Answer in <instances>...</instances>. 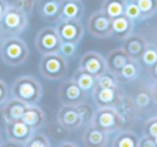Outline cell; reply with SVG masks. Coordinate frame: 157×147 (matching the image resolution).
<instances>
[{
	"label": "cell",
	"mask_w": 157,
	"mask_h": 147,
	"mask_svg": "<svg viewBox=\"0 0 157 147\" xmlns=\"http://www.w3.org/2000/svg\"><path fill=\"white\" fill-rule=\"evenodd\" d=\"M27 106L28 105L21 101L17 98L13 97L11 99H8L2 105V108L0 110L2 119L4 120L6 124V123L13 122V120L21 119V116H23Z\"/></svg>",
	"instance_id": "17"
},
{
	"label": "cell",
	"mask_w": 157,
	"mask_h": 147,
	"mask_svg": "<svg viewBox=\"0 0 157 147\" xmlns=\"http://www.w3.org/2000/svg\"><path fill=\"white\" fill-rule=\"evenodd\" d=\"M124 92L120 87H101L95 84L91 91V96L94 105L97 108L111 107L117 108L124 97Z\"/></svg>",
	"instance_id": "6"
},
{
	"label": "cell",
	"mask_w": 157,
	"mask_h": 147,
	"mask_svg": "<svg viewBox=\"0 0 157 147\" xmlns=\"http://www.w3.org/2000/svg\"><path fill=\"white\" fill-rule=\"evenodd\" d=\"M11 94L14 98L28 106L37 105L43 95V87L40 81L33 76H19L11 86Z\"/></svg>",
	"instance_id": "1"
},
{
	"label": "cell",
	"mask_w": 157,
	"mask_h": 147,
	"mask_svg": "<svg viewBox=\"0 0 157 147\" xmlns=\"http://www.w3.org/2000/svg\"><path fill=\"white\" fill-rule=\"evenodd\" d=\"M150 94H151L152 101L157 105V81H153L151 84L149 85Z\"/></svg>",
	"instance_id": "39"
},
{
	"label": "cell",
	"mask_w": 157,
	"mask_h": 147,
	"mask_svg": "<svg viewBox=\"0 0 157 147\" xmlns=\"http://www.w3.org/2000/svg\"><path fill=\"white\" fill-rule=\"evenodd\" d=\"M149 75L152 81H157V62L149 67Z\"/></svg>",
	"instance_id": "40"
},
{
	"label": "cell",
	"mask_w": 157,
	"mask_h": 147,
	"mask_svg": "<svg viewBox=\"0 0 157 147\" xmlns=\"http://www.w3.org/2000/svg\"><path fill=\"white\" fill-rule=\"evenodd\" d=\"M124 15L127 16L128 18H130L132 21H140L143 20L142 19V15H141L140 9L137 6L136 1L135 0H127L126 1V6H125V11H124Z\"/></svg>",
	"instance_id": "31"
},
{
	"label": "cell",
	"mask_w": 157,
	"mask_h": 147,
	"mask_svg": "<svg viewBox=\"0 0 157 147\" xmlns=\"http://www.w3.org/2000/svg\"><path fill=\"white\" fill-rule=\"evenodd\" d=\"M141 72V66L139 60H135V59H130L127 63L119 71L118 74H116V79L118 83H122V84H126V83H130L135 81L139 77Z\"/></svg>",
	"instance_id": "21"
},
{
	"label": "cell",
	"mask_w": 157,
	"mask_h": 147,
	"mask_svg": "<svg viewBox=\"0 0 157 147\" xmlns=\"http://www.w3.org/2000/svg\"><path fill=\"white\" fill-rule=\"evenodd\" d=\"M29 16L18 8L9 4L8 9L0 18V35L2 39L18 36L26 30Z\"/></svg>",
	"instance_id": "3"
},
{
	"label": "cell",
	"mask_w": 157,
	"mask_h": 147,
	"mask_svg": "<svg viewBox=\"0 0 157 147\" xmlns=\"http://www.w3.org/2000/svg\"><path fill=\"white\" fill-rule=\"evenodd\" d=\"M122 130V129H121ZM139 135L130 129L119 131L112 139V147H139Z\"/></svg>",
	"instance_id": "24"
},
{
	"label": "cell",
	"mask_w": 157,
	"mask_h": 147,
	"mask_svg": "<svg viewBox=\"0 0 157 147\" xmlns=\"http://www.w3.org/2000/svg\"><path fill=\"white\" fill-rule=\"evenodd\" d=\"M2 39H2V36L0 35V46H1V42H2Z\"/></svg>",
	"instance_id": "44"
},
{
	"label": "cell",
	"mask_w": 157,
	"mask_h": 147,
	"mask_svg": "<svg viewBox=\"0 0 157 147\" xmlns=\"http://www.w3.org/2000/svg\"><path fill=\"white\" fill-rule=\"evenodd\" d=\"M135 21L128 18L125 15L119 16L112 19V35H114L119 39H124L125 37L134 32Z\"/></svg>",
	"instance_id": "22"
},
{
	"label": "cell",
	"mask_w": 157,
	"mask_h": 147,
	"mask_svg": "<svg viewBox=\"0 0 157 147\" xmlns=\"http://www.w3.org/2000/svg\"><path fill=\"white\" fill-rule=\"evenodd\" d=\"M78 67L93 75L96 78L108 71L106 59L96 51H88L83 53L79 60Z\"/></svg>",
	"instance_id": "12"
},
{
	"label": "cell",
	"mask_w": 157,
	"mask_h": 147,
	"mask_svg": "<svg viewBox=\"0 0 157 147\" xmlns=\"http://www.w3.org/2000/svg\"><path fill=\"white\" fill-rule=\"evenodd\" d=\"M3 144V139H2V134H1V132H0V146Z\"/></svg>",
	"instance_id": "43"
},
{
	"label": "cell",
	"mask_w": 157,
	"mask_h": 147,
	"mask_svg": "<svg viewBox=\"0 0 157 147\" xmlns=\"http://www.w3.org/2000/svg\"><path fill=\"white\" fill-rule=\"evenodd\" d=\"M9 6V3L6 0H0V18L2 17V15L4 14V12L6 11Z\"/></svg>",
	"instance_id": "41"
},
{
	"label": "cell",
	"mask_w": 157,
	"mask_h": 147,
	"mask_svg": "<svg viewBox=\"0 0 157 147\" xmlns=\"http://www.w3.org/2000/svg\"><path fill=\"white\" fill-rule=\"evenodd\" d=\"M50 145L52 143L49 138L45 133L36 132V131H33L31 137L25 143L26 147H49Z\"/></svg>",
	"instance_id": "29"
},
{
	"label": "cell",
	"mask_w": 157,
	"mask_h": 147,
	"mask_svg": "<svg viewBox=\"0 0 157 147\" xmlns=\"http://www.w3.org/2000/svg\"><path fill=\"white\" fill-rule=\"evenodd\" d=\"M33 131L34 130L21 119L13 120V122L6 123V139L11 143L16 145H25V143L31 137Z\"/></svg>",
	"instance_id": "11"
},
{
	"label": "cell",
	"mask_w": 157,
	"mask_h": 147,
	"mask_svg": "<svg viewBox=\"0 0 157 147\" xmlns=\"http://www.w3.org/2000/svg\"><path fill=\"white\" fill-rule=\"evenodd\" d=\"M142 134L150 135L152 138L157 137V116H153L145 120L143 125Z\"/></svg>",
	"instance_id": "35"
},
{
	"label": "cell",
	"mask_w": 157,
	"mask_h": 147,
	"mask_svg": "<svg viewBox=\"0 0 157 147\" xmlns=\"http://www.w3.org/2000/svg\"><path fill=\"white\" fill-rule=\"evenodd\" d=\"M139 147H157L154 138L147 134H142L139 138Z\"/></svg>",
	"instance_id": "38"
},
{
	"label": "cell",
	"mask_w": 157,
	"mask_h": 147,
	"mask_svg": "<svg viewBox=\"0 0 157 147\" xmlns=\"http://www.w3.org/2000/svg\"><path fill=\"white\" fill-rule=\"evenodd\" d=\"M77 109H78L79 113H80L81 119H82V126H88L91 123V119L93 117L94 109L92 108L91 105L87 104V102H81L79 105H76Z\"/></svg>",
	"instance_id": "33"
},
{
	"label": "cell",
	"mask_w": 157,
	"mask_h": 147,
	"mask_svg": "<svg viewBox=\"0 0 157 147\" xmlns=\"http://www.w3.org/2000/svg\"><path fill=\"white\" fill-rule=\"evenodd\" d=\"M29 48L27 44L18 36L6 37L0 46V58L9 66H19L27 61Z\"/></svg>",
	"instance_id": "2"
},
{
	"label": "cell",
	"mask_w": 157,
	"mask_h": 147,
	"mask_svg": "<svg viewBox=\"0 0 157 147\" xmlns=\"http://www.w3.org/2000/svg\"><path fill=\"white\" fill-rule=\"evenodd\" d=\"M39 69L42 77L47 80H61L68 73L67 59L59 52L42 54Z\"/></svg>",
	"instance_id": "4"
},
{
	"label": "cell",
	"mask_w": 157,
	"mask_h": 147,
	"mask_svg": "<svg viewBox=\"0 0 157 147\" xmlns=\"http://www.w3.org/2000/svg\"><path fill=\"white\" fill-rule=\"evenodd\" d=\"M130 59L132 58L128 56V53L122 47L114 48V49L110 50L108 52L107 57H106V64H107L108 71L113 75L118 74L119 71L124 66Z\"/></svg>",
	"instance_id": "20"
},
{
	"label": "cell",
	"mask_w": 157,
	"mask_h": 147,
	"mask_svg": "<svg viewBox=\"0 0 157 147\" xmlns=\"http://www.w3.org/2000/svg\"><path fill=\"white\" fill-rule=\"evenodd\" d=\"M117 109L120 112L121 116L123 118V129L132 128L136 123L139 113V111L137 110L134 102H132V98L124 95L122 101L117 107Z\"/></svg>",
	"instance_id": "19"
},
{
	"label": "cell",
	"mask_w": 157,
	"mask_h": 147,
	"mask_svg": "<svg viewBox=\"0 0 157 147\" xmlns=\"http://www.w3.org/2000/svg\"><path fill=\"white\" fill-rule=\"evenodd\" d=\"M96 85L101 87H117L119 86V83L113 74L110 73L109 71H106L105 73L97 77Z\"/></svg>",
	"instance_id": "32"
},
{
	"label": "cell",
	"mask_w": 157,
	"mask_h": 147,
	"mask_svg": "<svg viewBox=\"0 0 157 147\" xmlns=\"http://www.w3.org/2000/svg\"><path fill=\"white\" fill-rule=\"evenodd\" d=\"M57 122L68 131H76L82 127V119L76 106L62 105L57 113Z\"/></svg>",
	"instance_id": "14"
},
{
	"label": "cell",
	"mask_w": 157,
	"mask_h": 147,
	"mask_svg": "<svg viewBox=\"0 0 157 147\" xmlns=\"http://www.w3.org/2000/svg\"><path fill=\"white\" fill-rule=\"evenodd\" d=\"M55 28L61 42H67V43L79 44L85 33L82 24L80 23V20H75V19L61 18Z\"/></svg>",
	"instance_id": "10"
},
{
	"label": "cell",
	"mask_w": 157,
	"mask_h": 147,
	"mask_svg": "<svg viewBox=\"0 0 157 147\" xmlns=\"http://www.w3.org/2000/svg\"><path fill=\"white\" fill-rule=\"evenodd\" d=\"M147 46V41L141 34L132 32L130 35L123 39L122 48L128 53V56L135 60H140L143 51Z\"/></svg>",
	"instance_id": "15"
},
{
	"label": "cell",
	"mask_w": 157,
	"mask_h": 147,
	"mask_svg": "<svg viewBox=\"0 0 157 147\" xmlns=\"http://www.w3.org/2000/svg\"><path fill=\"white\" fill-rule=\"evenodd\" d=\"M21 120L28 125L30 128H32L34 131L41 129L46 123V113L42 108H40L36 105L27 106Z\"/></svg>",
	"instance_id": "18"
},
{
	"label": "cell",
	"mask_w": 157,
	"mask_h": 147,
	"mask_svg": "<svg viewBox=\"0 0 157 147\" xmlns=\"http://www.w3.org/2000/svg\"><path fill=\"white\" fill-rule=\"evenodd\" d=\"M140 9L142 19L151 18L157 13V0H135Z\"/></svg>",
	"instance_id": "28"
},
{
	"label": "cell",
	"mask_w": 157,
	"mask_h": 147,
	"mask_svg": "<svg viewBox=\"0 0 157 147\" xmlns=\"http://www.w3.org/2000/svg\"><path fill=\"white\" fill-rule=\"evenodd\" d=\"M72 79L83 90V91L89 93V92L92 91V89H93L95 86V84H96L97 78L95 76H93V75H91L90 73H88V72L83 71V69L78 67V68L75 71V73L73 74Z\"/></svg>",
	"instance_id": "26"
},
{
	"label": "cell",
	"mask_w": 157,
	"mask_h": 147,
	"mask_svg": "<svg viewBox=\"0 0 157 147\" xmlns=\"http://www.w3.org/2000/svg\"><path fill=\"white\" fill-rule=\"evenodd\" d=\"M90 124L110 134L123 129V118L117 108L103 107L94 111Z\"/></svg>",
	"instance_id": "5"
},
{
	"label": "cell",
	"mask_w": 157,
	"mask_h": 147,
	"mask_svg": "<svg viewBox=\"0 0 157 147\" xmlns=\"http://www.w3.org/2000/svg\"><path fill=\"white\" fill-rule=\"evenodd\" d=\"M36 11L46 23H58L62 17V0H37Z\"/></svg>",
	"instance_id": "13"
},
{
	"label": "cell",
	"mask_w": 157,
	"mask_h": 147,
	"mask_svg": "<svg viewBox=\"0 0 157 147\" xmlns=\"http://www.w3.org/2000/svg\"><path fill=\"white\" fill-rule=\"evenodd\" d=\"M35 47L41 54L59 52L61 39L55 27H45L37 32L34 39Z\"/></svg>",
	"instance_id": "9"
},
{
	"label": "cell",
	"mask_w": 157,
	"mask_h": 147,
	"mask_svg": "<svg viewBox=\"0 0 157 147\" xmlns=\"http://www.w3.org/2000/svg\"><path fill=\"white\" fill-rule=\"evenodd\" d=\"M144 65H147V67H150L151 65H153L154 63L157 62V46L154 44H149L147 43V48L143 51L142 56H141L140 60Z\"/></svg>",
	"instance_id": "30"
},
{
	"label": "cell",
	"mask_w": 157,
	"mask_h": 147,
	"mask_svg": "<svg viewBox=\"0 0 157 147\" xmlns=\"http://www.w3.org/2000/svg\"><path fill=\"white\" fill-rule=\"evenodd\" d=\"M9 95H10V90L8 85L3 80L0 79V106L9 99Z\"/></svg>",
	"instance_id": "37"
},
{
	"label": "cell",
	"mask_w": 157,
	"mask_h": 147,
	"mask_svg": "<svg viewBox=\"0 0 157 147\" xmlns=\"http://www.w3.org/2000/svg\"><path fill=\"white\" fill-rule=\"evenodd\" d=\"M130 98H132L135 107H136L137 110L139 112L144 111L145 109H147L151 106L152 97H151V94H150L149 86L139 89L138 91L135 92L132 97H130Z\"/></svg>",
	"instance_id": "27"
},
{
	"label": "cell",
	"mask_w": 157,
	"mask_h": 147,
	"mask_svg": "<svg viewBox=\"0 0 157 147\" xmlns=\"http://www.w3.org/2000/svg\"><path fill=\"white\" fill-rule=\"evenodd\" d=\"M77 45H78V44L61 42L59 53H61L64 58H66V59L72 58V57L75 56V53H76V51H77Z\"/></svg>",
	"instance_id": "36"
},
{
	"label": "cell",
	"mask_w": 157,
	"mask_h": 147,
	"mask_svg": "<svg viewBox=\"0 0 157 147\" xmlns=\"http://www.w3.org/2000/svg\"><path fill=\"white\" fill-rule=\"evenodd\" d=\"M59 146H75V147H77L78 145H77L76 143H73V142H61V143L59 144Z\"/></svg>",
	"instance_id": "42"
},
{
	"label": "cell",
	"mask_w": 157,
	"mask_h": 147,
	"mask_svg": "<svg viewBox=\"0 0 157 147\" xmlns=\"http://www.w3.org/2000/svg\"><path fill=\"white\" fill-rule=\"evenodd\" d=\"M85 14V6L81 0H62V17L80 20Z\"/></svg>",
	"instance_id": "23"
},
{
	"label": "cell",
	"mask_w": 157,
	"mask_h": 147,
	"mask_svg": "<svg viewBox=\"0 0 157 147\" xmlns=\"http://www.w3.org/2000/svg\"><path fill=\"white\" fill-rule=\"evenodd\" d=\"M127 0H103L101 10L111 19L124 15Z\"/></svg>",
	"instance_id": "25"
},
{
	"label": "cell",
	"mask_w": 157,
	"mask_h": 147,
	"mask_svg": "<svg viewBox=\"0 0 157 147\" xmlns=\"http://www.w3.org/2000/svg\"><path fill=\"white\" fill-rule=\"evenodd\" d=\"M35 2H36V0H12L11 4L18 8L19 10L25 12L28 16H30L34 10Z\"/></svg>",
	"instance_id": "34"
},
{
	"label": "cell",
	"mask_w": 157,
	"mask_h": 147,
	"mask_svg": "<svg viewBox=\"0 0 157 147\" xmlns=\"http://www.w3.org/2000/svg\"><path fill=\"white\" fill-rule=\"evenodd\" d=\"M154 140H155V143H156V145H157V137L154 138Z\"/></svg>",
	"instance_id": "45"
},
{
	"label": "cell",
	"mask_w": 157,
	"mask_h": 147,
	"mask_svg": "<svg viewBox=\"0 0 157 147\" xmlns=\"http://www.w3.org/2000/svg\"><path fill=\"white\" fill-rule=\"evenodd\" d=\"M59 100L61 105L76 106L87 101L88 92L83 91L72 78L65 79L61 82L58 91Z\"/></svg>",
	"instance_id": "7"
},
{
	"label": "cell",
	"mask_w": 157,
	"mask_h": 147,
	"mask_svg": "<svg viewBox=\"0 0 157 147\" xmlns=\"http://www.w3.org/2000/svg\"><path fill=\"white\" fill-rule=\"evenodd\" d=\"M87 29L96 39H108L112 35V19L101 10L95 11L88 19Z\"/></svg>",
	"instance_id": "8"
},
{
	"label": "cell",
	"mask_w": 157,
	"mask_h": 147,
	"mask_svg": "<svg viewBox=\"0 0 157 147\" xmlns=\"http://www.w3.org/2000/svg\"><path fill=\"white\" fill-rule=\"evenodd\" d=\"M109 133L93 125H88L82 133V144L86 147H105L108 145Z\"/></svg>",
	"instance_id": "16"
}]
</instances>
